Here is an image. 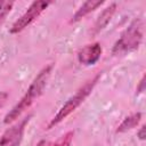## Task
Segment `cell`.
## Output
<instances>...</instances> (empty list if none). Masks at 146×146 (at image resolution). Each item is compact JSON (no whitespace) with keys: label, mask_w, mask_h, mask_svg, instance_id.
<instances>
[{"label":"cell","mask_w":146,"mask_h":146,"mask_svg":"<svg viewBox=\"0 0 146 146\" xmlns=\"http://www.w3.org/2000/svg\"><path fill=\"white\" fill-rule=\"evenodd\" d=\"M51 68H52V65H47L38 73V75L34 78V80L32 81V83L27 88L26 92L21 98V100L6 114V116L3 119V123L9 124L13 121H15L16 119H18V116L25 110H27L41 96V94L47 84V81L50 76Z\"/></svg>","instance_id":"obj_1"},{"label":"cell","mask_w":146,"mask_h":146,"mask_svg":"<svg viewBox=\"0 0 146 146\" xmlns=\"http://www.w3.org/2000/svg\"><path fill=\"white\" fill-rule=\"evenodd\" d=\"M99 78H100V73H98V74H97L96 76H94L91 80H89L88 82H86L72 97H70V98L66 100V103L60 107V110L58 111V113L51 119V121H50L49 124H48V129H51L52 127L57 125V124L60 123L64 119H66L71 113H73V112L84 102V99L91 94V91H92V89L95 88L96 83L98 82Z\"/></svg>","instance_id":"obj_2"},{"label":"cell","mask_w":146,"mask_h":146,"mask_svg":"<svg viewBox=\"0 0 146 146\" xmlns=\"http://www.w3.org/2000/svg\"><path fill=\"white\" fill-rule=\"evenodd\" d=\"M143 40V22L136 18L130 23V25L122 32L121 36L114 43L113 55H122L131 52L140 46Z\"/></svg>","instance_id":"obj_3"},{"label":"cell","mask_w":146,"mask_h":146,"mask_svg":"<svg viewBox=\"0 0 146 146\" xmlns=\"http://www.w3.org/2000/svg\"><path fill=\"white\" fill-rule=\"evenodd\" d=\"M51 2L49 1H42V0H39V1H34L30 5V7L26 9V11L11 25L9 32L11 34H16V33H19L22 32L25 27H27L33 21H35L40 14L48 8V6L50 5Z\"/></svg>","instance_id":"obj_4"},{"label":"cell","mask_w":146,"mask_h":146,"mask_svg":"<svg viewBox=\"0 0 146 146\" xmlns=\"http://www.w3.org/2000/svg\"><path fill=\"white\" fill-rule=\"evenodd\" d=\"M31 115L14 124L11 128L7 129L0 137V146H19L24 136L25 127L29 123Z\"/></svg>","instance_id":"obj_5"},{"label":"cell","mask_w":146,"mask_h":146,"mask_svg":"<svg viewBox=\"0 0 146 146\" xmlns=\"http://www.w3.org/2000/svg\"><path fill=\"white\" fill-rule=\"evenodd\" d=\"M102 52H103V49H102V46L99 42L87 44L79 50L78 62L82 65H86V66L95 65L100 59Z\"/></svg>","instance_id":"obj_6"},{"label":"cell","mask_w":146,"mask_h":146,"mask_svg":"<svg viewBox=\"0 0 146 146\" xmlns=\"http://www.w3.org/2000/svg\"><path fill=\"white\" fill-rule=\"evenodd\" d=\"M116 10V3H111L108 7H106L98 16V18L95 22V25L92 27V34L99 33L102 30L106 27V25L110 23L111 18L113 17L114 13Z\"/></svg>","instance_id":"obj_7"},{"label":"cell","mask_w":146,"mask_h":146,"mask_svg":"<svg viewBox=\"0 0 146 146\" xmlns=\"http://www.w3.org/2000/svg\"><path fill=\"white\" fill-rule=\"evenodd\" d=\"M103 3H104V1H100V0H89V1H86V2L75 11V14L73 15V17H72V19H71V23L79 22V21L82 19L86 15H88L89 13H91V11H94L95 9H97L98 7H100Z\"/></svg>","instance_id":"obj_8"},{"label":"cell","mask_w":146,"mask_h":146,"mask_svg":"<svg viewBox=\"0 0 146 146\" xmlns=\"http://www.w3.org/2000/svg\"><path fill=\"white\" fill-rule=\"evenodd\" d=\"M140 119H141V113H135V114H131L129 116H127L122 123L117 127L116 129V132H125L132 128H135L139 122H140Z\"/></svg>","instance_id":"obj_9"},{"label":"cell","mask_w":146,"mask_h":146,"mask_svg":"<svg viewBox=\"0 0 146 146\" xmlns=\"http://www.w3.org/2000/svg\"><path fill=\"white\" fill-rule=\"evenodd\" d=\"M7 98H8V94L7 92H0V108L5 105Z\"/></svg>","instance_id":"obj_10"},{"label":"cell","mask_w":146,"mask_h":146,"mask_svg":"<svg viewBox=\"0 0 146 146\" xmlns=\"http://www.w3.org/2000/svg\"><path fill=\"white\" fill-rule=\"evenodd\" d=\"M137 137L140 139V140H144L145 139V125H141V128L139 129V131L137 132Z\"/></svg>","instance_id":"obj_11"},{"label":"cell","mask_w":146,"mask_h":146,"mask_svg":"<svg viewBox=\"0 0 146 146\" xmlns=\"http://www.w3.org/2000/svg\"><path fill=\"white\" fill-rule=\"evenodd\" d=\"M144 80H145V78L143 76L141 80H140V83H139V88H137V90H138L139 92H143V91H144V83H145Z\"/></svg>","instance_id":"obj_12"},{"label":"cell","mask_w":146,"mask_h":146,"mask_svg":"<svg viewBox=\"0 0 146 146\" xmlns=\"http://www.w3.org/2000/svg\"><path fill=\"white\" fill-rule=\"evenodd\" d=\"M3 3H5V2H2V1H0V10H1V8H2V6H3Z\"/></svg>","instance_id":"obj_13"}]
</instances>
